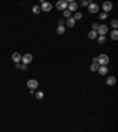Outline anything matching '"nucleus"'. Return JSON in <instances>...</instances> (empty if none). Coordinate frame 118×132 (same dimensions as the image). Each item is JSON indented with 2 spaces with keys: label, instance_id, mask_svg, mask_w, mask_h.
Masks as SVG:
<instances>
[{
  "label": "nucleus",
  "instance_id": "7",
  "mask_svg": "<svg viewBox=\"0 0 118 132\" xmlns=\"http://www.w3.org/2000/svg\"><path fill=\"white\" fill-rule=\"evenodd\" d=\"M21 60H23V63H24L25 65H27V64H30V63H32L33 57H32V54H31V53H26L25 56H23V57H21Z\"/></svg>",
  "mask_w": 118,
  "mask_h": 132
},
{
  "label": "nucleus",
  "instance_id": "10",
  "mask_svg": "<svg viewBox=\"0 0 118 132\" xmlns=\"http://www.w3.org/2000/svg\"><path fill=\"white\" fill-rule=\"evenodd\" d=\"M21 54L20 53H18V52H14L13 54H12V60L15 63V64H19V61L21 60Z\"/></svg>",
  "mask_w": 118,
  "mask_h": 132
},
{
  "label": "nucleus",
  "instance_id": "13",
  "mask_svg": "<svg viewBox=\"0 0 118 132\" xmlns=\"http://www.w3.org/2000/svg\"><path fill=\"white\" fill-rule=\"evenodd\" d=\"M97 72H99V74H100V75H105V74H108L109 68H108L106 66H99V68H98V71H97Z\"/></svg>",
  "mask_w": 118,
  "mask_h": 132
},
{
  "label": "nucleus",
  "instance_id": "2",
  "mask_svg": "<svg viewBox=\"0 0 118 132\" xmlns=\"http://www.w3.org/2000/svg\"><path fill=\"white\" fill-rule=\"evenodd\" d=\"M67 1H65V0H59L57 1V4H56V7H57V9L59 11H65V9H67Z\"/></svg>",
  "mask_w": 118,
  "mask_h": 132
},
{
  "label": "nucleus",
  "instance_id": "11",
  "mask_svg": "<svg viewBox=\"0 0 118 132\" xmlns=\"http://www.w3.org/2000/svg\"><path fill=\"white\" fill-rule=\"evenodd\" d=\"M116 81H117L116 77L110 75V77H108V79H106V85H109V86H113V85H116Z\"/></svg>",
  "mask_w": 118,
  "mask_h": 132
},
{
  "label": "nucleus",
  "instance_id": "31",
  "mask_svg": "<svg viewBox=\"0 0 118 132\" xmlns=\"http://www.w3.org/2000/svg\"><path fill=\"white\" fill-rule=\"evenodd\" d=\"M15 67H17V68H20V64H15Z\"/></svg>",
  "mask_w": 118,
  "mask_h": 132
},
{
  "label": "nucleus",
  "instance_id": "28",
  "mask_svg": "<svg viewBox=\"0 0 118 132\" xmlns=\"http://www.w3.org/2000/svg\"><path fill=\"white\" fill-rule=\"evenodd\" d=\"M20 68H21V70H24V71H25V70H27V66L25 65V64H23V65H20Z\"/></svg>",
  "mask_w": 118,
  "mask_h": 132
},
{
  "label": "nucleus",
  "instance_id": "3",
  "mask_svg": "<svg viewBox=\"0 0 118 132\" xmlns=\"http://www.w3.org/2000/svg\"><path fill=\"white\" fill-rule=\"evenodd\" d=\"M38 86H39V83L35 79H30L29 81H27V87H29L30 90H35Z\"/></svg>",
  "mask_w": 118,
  "mask_h": 132
},
{
  "label": "nucleus",
  "instance_id": "5",
  "mask_svg": "<svg viewBox=\"0 0 118 132\" xmlns=\"http://www.w3.org/2000/svg\"><path fill=\"white\" fill-rule=\"evenodd\" d=\"M109 31V28H108V26L106 25H99V27H98V30L96 31L97 34H99V35H105L106 33Z\"/></svg>",
  "mask_w": 118,
  "mask_h": 132
},
{
  "label": "nucleus",
  "instance_id": "18",
  "mask_svg": "<svg viewBox=\"0 0 118 132\" xmlns=\"http://www.w3.org/2000/svg\"><path fill=\"white\" fill-rule=\"evenodd\" d=\"M97 40H98L99 44H104V42L106 41V37H105V35H99V37L97 38Z\"/></svg>",
  "mask_w": 118,
  "mask_h": 132
},
{
  "label": "nucleus",
  "instance_id": "27",
  "mask_svg": "<svg viewBox=\"0 0 118 132\" xmlns=\"http://www.w3.org/2000/svg\"><path fill=\"white\" fill-rule=\"evenodd\" d=\"M58 24H59V26H64V19H59Z\"/></svg>",
  "mask_w": 118,
  "mask_h": 132
},
{
  "label": "nucleus",
  "instance_id": "26",
  "mask_svg": "<svg viewBox=\"0 0 118 132\" xmlns=\"http://www.w3.org/2000/svg\"><path fill=\"white\" fill-rule=\"evenodd\" d=\"M90 2H92V1H90V0H88V1L83 0V1H82V6H88V4H90Z\"/></svg>",
  "mask_w": 118,
  "mask_h": 132
},
{
  "label": "nucleus",
  "instance_id": "30",
  "mask_svg": "<svg viewBox=\"0 0 118 132\" xmlns=\"http://www.w3.org/2000/svg\"><path fill=\"white\" fill-rule=\"evenodd\" d=\"M30 94H34V90H30Z\"/></svg>",
  "mask_w": 118,
  "mask_h": 132
},
{
  "label": "nucleus",
  "instance_id": "4",
  "mask_svg": "<svg viewBox=\"0 0 118 132\" xmlns=\"http://www.w3.org/2000/svg\"><path fill=\"white\" fill-rule=\"evenodd\" d=\"M88 9L90 13H97L99 11V6L97 4H93V2H90L88 6Z\"/></svg>",
  "mask_w": 118,
  "mask_h": 132
},
{
  "label": "nucleus",
  "instance_id": "20",
  "mask_svg": "<svg viewBox=\"0 0 118 132\" xmlns=\"http://www.w3.org/2000/svg\"><path fill=\"white\" fill-rule=\"evenodd\" d=\"M82 18H83V14H82L80 12H76V13H74V17H73L74 20H80Z\"/></svg>",
  "mask_w": 118,
  "mask_h": 132
},
{
  "label": "nucleus",
  "instance_id": "24",
  "mask_svg": "<svg viewBox=\"0 0 118 132\" xmlns=\"http://www.w3.org/2000/svg\"><path fill=\"white\" fill-rule=\"evenodd\" d=\"M99 19H102V20H105V19H108V13H105V12H102V13L99 14Z\"/></svg>",
  "mask_w": 118,
  "mask_h": 132
},
{
  "label": "nucleus",
  "instance_id": "21",
  "mask_svg": "<svg viewBox=\"0 0 118 132\" xmlns=\"http://www.w3.org/2000/svg\"><path fill=\"white\" fill-rule=\"evenodd\" d=\"M63 15L69 19V18H71V12H70L69 9H65V11H63Z\"/></svg>",
  "mask_w": 118,
  "mask_h": 132
},
{
  "label": "nucleus",
  "instance_id": "14",
  "mask_svg": "<svg viewBox=\"0 0 118 132\" xmlns=\"http://www.w3.org/2000/svg\"><path fill=\"white\" fill-rule=\"evenodd\" d=\"M88 37L90 38V39H92V40H93V39H97V38H98V34H97L96 31H92V30H91V31L88 32Z\"/></svg>",
  "mask_w": 118,
  "mask_h": 132
},
{
  "label": "nucleus",
  "instance_id": "29",
  "mask_svg": "<svg viewBox=\"0 0 118 132\" xmlns=\"http://www.w3.org/2000/svg\"><path fill=\"white\" fill-rule=\"evenodd\" d=\"M93 63H94V64H98V57H94V58H93ZM98 65H99V64H98Z\"/></svg>",
  "mask_w": 118,
  "mask_h": 132
},
{
  "label": "nucleus",
  "instance_id": "17",
  "mask_svg": "<svg viewBox=\"0 0 118 132\" xmlns=\"http://www.w3.org/2000/svg\"><path fill=\"white\" fill-rule=\"evenodd\" d=\"M98 68H99V65H98V64H94V63H92V65L90 66V70H91L92 72H97Z\"/></svg>",
  "mask_w": 118,
  "mask_h": 132
},
{
  "label": "nucleus",
  "instance_id": "9",
  "mask_svg": "<svg viewBox=\"0 0 118 132\" xmlns=\"http://www.w3.org/2000/svg\"><path fill=\"white\" fill-rule=\"evenodd\" d=\"M67 9L70 11V12H76L77 9H78V4L76 2V1H71V2H69V5H67Z\"/></svg>",
  "mask_w": 118,
  "mask_h": 132
},
{
  "label": "nucleus",
  "instance_id": "22",
  "mask_svg": "<svg viewBox=\"0 0 118 132\" xmlns=\"http://www.w3.org/2000/svg\"><path fill=\"white\" fill-rule=\"evenodd\" d=\"M57 33H58V34H64V33H65V27H64V26H58Z\"/></svg>",
  "mask_w": 118,
  "mask_h": 132
},
{
  "label": "nucleus",
  "instance_id": "16",
  "mask_svg": "<svg viewBox=\"0 0 118 132\" xmlns=\"http://www.w3.org/2000/svg\"><path fill=\"white\" fill-rule=\"evenodd\" d=\"M110 37H111L112 40H117L118 39V31L117 30H113V31L111 32V34H110Z\"/></svg>",
  "mask_w": 118,
  "mask_h": 132
},
{
  "label": "nucleus",
  "instance_id": "25",
  "mask_svg": "<svg viewBox=\"0 0 118 132\" xmlns=\"http://www.w3.org/2000/svg\"><path fill=\"white\" fill-rule=\"evenodd\" d=\"M98 27H99V24H98V23H93V24H92V31H97Z\"/></svg>",
  "mask_w": 118,
  "mask_h": 132
},
{
  "label": "nucleus",
  "instance_id": "23",
  "mask_svg": "<svg viewBox=\"0 0 118 132\" xmlns=\"http://www.w3.org/2000/svg\"><path fill=\"white\" fill-rule=\"evenodd\" d=\"M111 26H112L115 30L117 28V27H118V20H117V19H113V20H111Z\"/></svg>",
  "mask_w": 118,
  "mask_h": 132
},
{
  "label": "nucleus",
  "instance_id": "19",
  "mask_svg": "<svg viewBox=\"0 0 118 132\" xmlns=\"http://www.w3.org/2000/svg\"><path fill=\"white\" fill-rule=\"evenodd\" d=\"M35 98L39 99V100H41V99L44 98V92H43V91H38V92H35Z\"/></svg>",
  "mask_w": 118,
  "mask_h": 132
},
{
  "label": "nucleus",
  "instance_id": "12",
  "mask_svg": "<svg viewBox=\"0 0 118 132\" xmlns=\"http://www.w3.org/2000/svg\"><path fill=\"white\" fill-rule=\"evenodd\" d=\"M66 25H67V27H70V28H73V27H74L76 20L73 19V17H71V18H69V19L66 20Z\"/></svg>",
  "mask_w": 118,
  "mask_h": 132
},
{
  "label": "nucleus",
  "instance_id": "15",
  "mask_svg": "<svg viewBox=\"0 0 118 132\" xmlns=\"http://www.w3.org/2000/svg\"><path fill=\"white\" fill-rule=\"evenodd\" d=\"M32 12H33L34 14H39V13L41 12V8H40V6H38V5H34V6L32 7Z\"/></svg>",
  "mask_w": 118,
  "mask_h": 132
},
{
  "label": "nucleus",
  "instance_id": "1",
  "mask_svg": "<svg viewBox=\"0 0 118 132\" xmlns=\"http://www.w3.org/2000/svg\"><path fill=\"white\" fill-rule=\"evenodd\" d=\"M109 63H110V58L106 54L102 53L100 56H98V64H99V66H106Z\"/></svg>",
  "mask_w": 118,
  "mask_h": 132
},
{
  "label": "nucleus",
  "instance_id": "6",
  "mask_svg": "<svg viewBox=\"0 0 118 132\" xmlns=\"http://www.w3.org/2000/svg\"><path fill=\"white\" fill-rule=\"evenodd\" d=\"M40 8H41L43 12H50V11L52 9V4H51V2H46V1H44V2L41 4Z\"/></svg>",
  "mask_w": 118,
  "mask_h": 132
},
{
  "label": "nucleus",
  "instance_id": "8",
  "mask_svg": "<svg viewBox=\"0 0 118 132\" xmlns=\"http://www.w3.org/2000/svg\"><path fill=\"white\" fill-rule=\"evenodd\" d=\"M112 7H113V5H112L111 1H105V2L103 4V9H104L105 13H109V12L112 9Z\"/></svg>",
  "mask_w": 118,
  "mask_h": 132
}]
</instances>
